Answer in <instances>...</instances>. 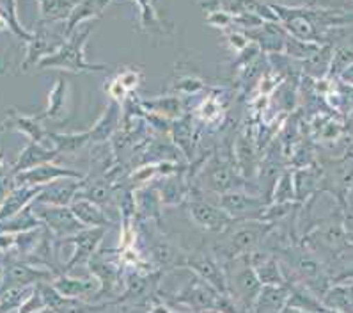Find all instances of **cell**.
Returning <instances> with one entry per match:
<instances>
[{
    "mask_svg": "<svg viewBox=\"0 0 353 313\" xmlns=\"http://www.w3.org/2000/svg\"><path fill=\"white\" fill-rule=\"evenodd\" d=\"M92 32V27L83 29L82 32L71 34L66 43L59 46L54 54L46 55L39 61V68H59V70L68 71H101L105 70V64H91L83 59V46L88 41L89 34Z\"/></svg>",
    "mask_w": 353,
    "mask_h": 313,
    "instance_id": "1",
    "label": "cell"
},
{
    "mask_svg": "<svg viewBox=\"0 0 353 313\" xmlns=\"http://www.w3.org/2000/svg\"><path fill=\"white\" fill-rule=\"evenodd\" d=\"M187 265L192 271L196 272V274H199L201 278H203L204 283H208L210 287L215 288L219 294H224V296H229V294H231L224 271H222V269L216 265V262H213L210 256L197 255L192 260H188Z\"/></svg>",
    "mask_w": 353,
    "mask_h": 313,
    "instance_id": "2",
    "label": "cell"
},
{
    "mask_svg": "<svg viewBox=\"0 0 353 313\" xmlns=\"http://www.w3.org/2000/svg\"><path fill=\"white\" fill-rule=\"evenodd\" d=\"M43 219L57 235H75L83 230V225L77 219L73 210L59 209V207L45 209L43 210Z\"/></svg>",
    "mask_w": 353,
    "mask_h": 313,
    "instance_id": "3",
    "label": "cell"
},
{
    "mask_svg": "<svg viewBox=\"0 0 353 313\" xmlns=\"http://www.w3.org/2000/svg\"><path fill=\"white\" fill-rule=\"evenodd\" d=\"M108 4H110V0H80L79 4H77V8L71 11L70 18L66 20L64 34H66V36H71L82 21L100 17Z\"/></svg>",
    "mask_w": 353,
    "mask_h": 313,
    "instance_id": "4",
    "label": "cell"
},
{
    "mask_svg": "<svg viewBox=\"0 0 353 313\" xmlns=\"http://www.w3.org/2000/svg\"><path fill=\"white\" fill-rule=\"evenodd\" d=\"M288 296L290 292L286 287L265 285L252 306L254 313H279L286 306Z\"/></svg>",
    "mask_w": 353,
    "mask_h": 313,
    "instance_id": "5",
    "label": "cell"
},
{
    "mask_svg": "<svg viewBox=\"0 0 353 313\" xmlns=\"http://www.w3.org/2000/svg\"><path fill=\"white\" fill-rule=\"evenodd\" d=\"M105 230L103 228H94V230H82L79 234H75V237L71 238L73 244H75V253H73V258L68 263V269L77 265V263L88 262L89 256L92 255V251L96 249L98 243L103 238Z\"/></svg>",
    "mask_w": 353,
    "mask_h": 313,
    "instance_id": "6",
    "label": "cell"
},
{
    "mask_svg": "<svg viewBox=\"0 0 353 313\" xmlns=\"http://www.w3.org/2000/svg\"><path fill=\"white\" fill-rule=\"evenodd\" d=\"M192 218L196 219L197 225H201L204 230L212 231H224L228 228V225L231 222L229 216L225 212L213 209L210 205L204 203H196L190 207Z\"/></svg>",
    "mask_w": 353,
    "mask_h": 313,
    "instance_id": "7",
    "label": "cell"
},
{
    "mask_svg": "<svg viewBox=\"0 0 353 313\" xmlns=\"http://www.w3.org/2000/svg\"><path fill=\"white\" fill-rule=\"evenodd\" d=\"M52 285H54L55 290L61 296L70 297V299H79L82 296H88V294L94 292L96 288H98L96 281L73 280V278H68V276H59Z\"/></svg>",
    "mask_w": 353,
    "mask_h": 313,
    "instance_id": "8",
    "label": "cell"
},
{
    "mask_svg": "<svg viewBox=\"0 0 353 313\" xmlns=\"http://www.w3.org/2000/svg\"><path fill=\"white\" fill-rule=\"evenodd\" d=\"M236 287L240 290L241 301L245 303L247 308H252L256 299H258L259 292H261V281H259L258 274L254 269H245V272L238 274Z\"/></svg>",
    "mask_w": 353,
    "mask_h": 313,
    "instance_id": "9",
    "label": "cell"
},
{
    "mask_svg": "<svg viewBox=\"0 0 353 313\" xmlns=\"http://www.w3.org/2000/svg\"><path fill=\"white\" fill-rule=\"evenodd\" d=\"M80 0H39L41 17L45 21L68 20L71 11L77 8Z\"/></svg>",
    "mask_w": 353,
    "mask_h": 313,
    "instance_id": "10",
    "label": "cell"
},
{
    "mask_svg": "<svg viewBox=\"0 0 353 313\" xmlns=\"http://www.w3.org/2000/svg\"><path fill=\"white\" fill-rule=\"evenodd\" d=\"M325 306L339 313H353V287H336L325 297Z\"/></svg>",
    "mask_w": 353,
    "mask_h": 313,
    "instance_id": "11",
    "label": "cell"
},
{
    "mask_svg": "<svg viewBox=\"0 0 353 313\" xmlns=\"http://www.w3.org/2000/svg\"><path fill=\"white\" fill-rule=\"evenodd\" d=\"M141 13V27L145 32H163V26L160 17L157 15L153 0H135Z\"/></svg>",
    "mask_w": 353,
    "mask_h": 313,
    "instance_id": "12",
    "label": "cell"
},
{
    "mask_svg": "<svg viewBox=\"0 0 353 313\" xmlns=\"http://www.w3.org/2000/svg\"><path fill=\"white\" fill-rule=\"evenodd\" d=\"M73 214L77 216L80 222L83 226H103L107 225V219H105L103 214H100V210L96 209L94 205L89 203V201H80L71 207Z\"/></svg>",
    "mask_w": 353,
    "mask_h": 313,
    "instance_id": "13",
    "label": "cell"
},
{
    "mask_svg": "<svg viewBox=\"0 0 353 313\" xmlns=\"http://www.w3.org/2000/svg\"><path fill=\"white\" fill-rule=\"evenodd\" d=\"M256 274H258L259 281L263 285H275V287H284L286 280H284L283 272L279 271V265L274 260H265V262L258 263L254 267Z\"/></svg>",
    "mask_w": 353,
    "mask_h": 313,
    "instance_id": "14",
    "label": "cell"
},
{
    "mask_svg": "<svg viewBox=\"0 0 353 313\" xmlns=\"http://www.w3.org/2000/svg\"><path fill=\"white\" fill-rule=\"evenodd\" d=\"M46 278V272H38L32 271L29 267H23V265H13V267L8 271V283H11L13 287H20V285H30L36 280H41Z\"/></svg>",
    "mask_w": 353,
    "mask_h": 313,
    "instance_id": "15",
    "label": "cell"
},
{
    "mask_svg": "<svg viewBox=\"0 0 353 313\" xmlns=\"http://www.w3.org/2000/svg\"><path fill=\"white\" fill-rule=\"evenodd\" d=\"M103 308L105 305L92 306V305H88V303H82V301L64 297V299L61 301V305L54 310V313H96V312H101Z\"/></svg>",
    "mask_w": 353,
    "mask_h": 313,
    "instance_id": "16",
    "label": "cell"
},
{
    "mask_svg": "<svg viewBox=\"0 0 353 313\" xmlns=\"http://www.w3.org/2000/svg\"><path fill=\"white\" fill-rule=\"evenodd\" d=\"M54 155H55L54 151H45V150H41V148L36 146V144H32V146L27 148V150L23 151V155H21L20 164L17 166V169L34 166V164L46 162V160L54 159Z\"/></svg>",
    "mask_w": 353,
    "mask_h": 313,
    "instance_id": "17",
    "label": "cell"
},
{
    "mask_svg": "<svg viewBox=\"0 0 353 313\" xmlns=\"http://www.w3.org/2000/svg\"><path fill=\"white\" fill-rule=\"evenodd\" d=\"M57 176H77V173L71 171H64V169H55V167H41V169H36V171H30L29 175H23V178L30 180L34 184H41V182H46V180L50 178H57Z\"/></svg>",
    "mask_w": 353,
    "mask_h": 313,
    "instance_id": "18",
    "label": "cell"
},
{
    "mask_svg": "<svg viewBox=\"0 0 353 313\" xmlns=\"http://www.w3.org/2000/svg\"><path fill=\"white\" fill-rule=\"evenodd\" d=\"M64 95H66V80L61 79L57 80L54 91L50 95V109H48L50 116H57L61 113V107L64 104Z\"/></svg>",
    "mask_w": 353,
    "mask_h": 313,
    "instance_id": "19",
    "label": "cell"
},
{
    "mask_svg": "<svg viewBox=\"0 0 353 313\" xmlns=\"http://www.w3.org/2000/svg\"><path fill=\"white\" fill-rule=\"evenodd\" d=\"M117 80L123 84V88H125L126 91H130V89H133L137 86L141 77H139V73H135V71H125V73H121V75L117 77Z\"/></svg>",
    "mask_w": 353,
    "mask_h": 313,
    "instance_id": "20",
    "label": "cell"
},
{
    "mask_svg": "<svg viewBox=\"0 0 353 313\" xmlns=\"http://www.w3.org/2000/svg\"><path fill=\"white\" fill-rule=\"evenodd\" d=\"M229 15L228 13H212V17L208 18L210 23H213V26H219V27H224L225 23H229Z\"/></svg>",
    "mask_w": 353,
    "mask_h": 313,
    "instance_id": "21",
    "label": "cell"
},
{
    "mask_svg": "<svg viewBox=\"0 0 353 313\" xmlns=\"http://www.w3.org/2000/svg\"><path fill=\"white\" fill-rule=\"evenodd\" d=\"M66 139H68V141H83V139H88V135H79V137H66ZM61 146L68 148V150H71V148L80 146V142H63Z\"/></svg>",
    "mask_w": 353,
    "mask_h": 313,
    "instance_id": "22",
    "label": "cell"
},
{
    "mask_svg": "<svg viewBox=\"0 0 353 313\" xmlns=\"http://www.w3.org/2000/svg\"><path fill=\"white\" fill-rule=\"evenodd\" d=\"M8 29H11V27H9L8 18H6L4 15L0 13V30H8Z\"/></svg>",
    "mask_w": 353,
    "mask_h": 313,
    "instance_id": "23",
    "label": "cell"
},
{
    "mask_svg": "<svg viewBox=\"0 0 353 313\" xmlns=\"http://www.w3.org/2000/svg\"><path fill=\"white\" fill-rule=\"evenodd\" d=\"M279 313H309V312H303V310H299V308H291V306H284Z\"/></svg>",
    "mask_w": 353,
    "mask_h": 313,
    "instance_id": "24",
    "label": "cell"
},
{
    "mask_svg": "<svg viewBox=\"0 0 353 313\" xmlns=\"http://www.w3.org/2000/svg\"><path fill=\"white\" fill-rule=\"evenodd\" d=\"M150 313H170V312L163 305H157V306H153V310H151Z\"/></svg>",
    "mask_w": 353,
    "mask_h": 313,
    "instance_id": "25",
    "label": "cell"
},
{
    "mask_svg": "<svg viewBox=\"0 0 353 313\" xmlns=\"http://www.w3.org/2000/svg\"><path fill=\"white\" fill-rule=\"evenodd\" d=\"M325 313H339V312H336V310H330V308H327V312Z\"/></svg>",
    "mask_w": 353,
    "mask_h": 313,
    "instance_id": "26",
    "label": "cell"
},
{
    "mask_svg": "<svg viewBox=\"0 0 353 313\" xmlns=\"http://www.w3.org/2000/svg\"><path fill=\"white\" fill-rule=\"evenodd\" d=\"M201 313H221V312H213V310H208V312H201Z\"/></svg>",
    "mask_w": 353,
    "mask_h": 313,
    "instance_id": "27",
    "label": "cell"
},
{
    "mask_svg": "<svg viewBox=\"0 0 353 313\" xmlns=\"http://www.w3.org/2000/svg\"><path fill=\"white\" fill-rule=\"evenodd\" d=\"M43 313H54V310H46V312H43Z\"/></svg>",
    "mask_w": 353,
    "mask_h": 313,
    "instance_id": "28",
    "label": "cell"
}]
</instances>
